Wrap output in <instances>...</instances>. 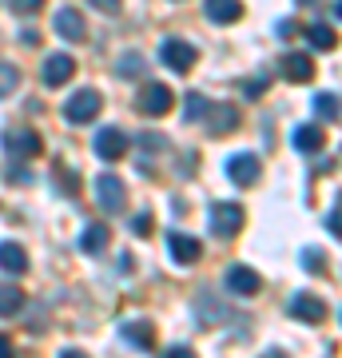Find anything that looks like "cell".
<instances>
[{
  "label": "cell",
  "instance_id": "cell-34",
  "mask_svg": "<svg viewBox=\"0 0 342 358\" xmlns=\"http://www.w3.org/2000/svg\"><path fill=\"white\" fill-rule=\"evenodd\" d=\"M164 358H195V350H191V346H171Z\"/></svg>",
  "mask_w": 342,
  "mask_h": 358
},
{
  "label": "cell",
  "instance_id": "cell-28",
  "mask_svg": "<svg viewBox=\"0 0 342 358\" xmlns=\"http://www.w3.org/2000/svg\"><path fill=\"white\" fill-rule=\"evenodd\" d=\"M8 8H13L16 16H36L40 8H44V0H8Z\"/></svg>",
  "mask_w": 342,
  "mask_h": 358
},
{
  "label": "cell",
  "instance_id": "cell-2",
  "mask_svg": "<svg viewBox=\"0 0 342 358\" xmlns=\"http://www.w3.org/2000/svg\"><path fill=\"white\" fill-rule=\"evenodd\" d=\"M207 223H211V235L231 239V235L243 227V207L231 203V199H219V203H211V211H207Z\"/></svg>",
  "mask_w": 342,
  "mask_h": 358
},
{
  "label": "cell",
  "instance_id": "cell-9",
  "mask_svg": "<svg viewBox=\"0 0 342 358\" xmlns=\"http://www.w3.org/2000/svg\"><path fill=\"white\" fill-rule=\"evenodd\" d=\"M167 251H171V259L176 263H199V255H203V243L195 239V235H183V231H171L167 235Z\"/></svg>",
  "mask_w": 342,
  "mask_h": 358
},
{
  "label": "cell",
  "instance_id": "cell-16",
  "mask_svg": "<svg viewBox=\"0 0 342 358\" xmlns=\"http://www.w3.org/2000/svg\"><path fill=\"white\" fill-rule=\"evenodd\" d=\"M227 287L235 294H259V287H263V279L255 275L251 267H243V263H235V267L227 271Z\"/></svg>",
  "mask_w": 342,
  "mask_h": 358
},
{
  "label": "cell",
  "instance_id": "cell-18",
  "mask_svg": "<svg viewBox=\"0 0 342 358\" xmlns=\"http://www.w3.org/2000/svg\"><path fill=\"white\" fill-rule=\"evenodd\" d=\"M0 271L4 275H24L28 271V255L20 243H0Z\"/></svg>",
  "mask_w": 342,
  "mask_h": 358
},
{
  "label": "cell",
  "instance_id": "cell-33",
  "mask_svg": "<svg viewBox=\"0 0 342 358\" xmlns=\"http://www.w3.org/2000/svg\"><path fill=\"white\" fill-rule=\"evenodd\" d=\"M92 8H100V13H115L120 8V0H88Z\"/></svg>",
  "mask_w": 342,
  "mask_h": 358
},
{
  "label": "cell",
  "instance_id": "cell-19",
  "mask_svg": "<svg viewBox=\"0 0 342 358\" xmlns=\"http://www.w3.org/2000/svg\"><path fill=\"white\" fill-rule=\"evenodd\" d=\"M322 143H327V136H322L318 124H299V128H294V148H299V152L315 155V152H322Z\"/></svg>",
  "mask_w": 342,
  "mask_h": 358
},
{
  "label": "cell",
  "instance_id": "cell-3",
  "mask_svg": "<svg viewBox=\"0 0 342 358\" xmlns=\"http://www.w3.org/2000/svg\"><path fill=\"white\" fill-rule=\"evenodd\" d=\"M72 76H76V60L64 56V52H52L48 60H44V68H40V80H44L48 88H60V84H68Z\"/></svg>",
  "mask_w": 342,
  "mask_h": 358
},
{
  "label": "cell",
  "instance_id": "cell-13",
  "mask_svg": "<svg viewBox=\"0 0 342 358\" xmlns=\"http://www.w3.org/2000/svg\"><path fill=\"white\" fill-rule=\"evenodd\" d=\"M203 120H207V131H211V136H227V131H235V124H239V112H235L231 103H211Z\"/></svg>",
  "mask_w": 342,
  "mask_h": 358
},
{
  "label": "cell",
  "instance_id": "cell-30",
  "mask_svg": "<svg viewBox=\"0 0 342 358\" xmlns=\"http://www.w3.org/2000/svg\"><path fill=\"white\" fill-rule=\"evenodd\" d=\"M155 227V219H152V211H140V215L131 219V231H136V235H148V231Z\"/></svg>",
  "mask_w": 342,
  "mask_h": 358
},
{
  "label": "cell",
  "instance_id": "cell-4",
  "mask_svg": "<svg viewBox=\"0 0 342 358\" xmlns=\"http://www.w3.org/2000/svg\"><path fill=\"white\" fill-rule=\"evenodd\" d=\"M96 199H100L104 211H124V203H127L124 179H115L112 171H108V176H100V179H96Z\"/></svg>",
  "mask_w": 342,
  "mask_h": 358
},
{
  "label": "cell",
  "instance_id": "cell-35",
  "mask_svg": "<svg viewBox=\"0 0 342 358\" xmlns=\"http://www.w3.org/2000/svg\"><path fill=\"white\" fill-rule=\"evenodd\" d=\"M16 350H13V338L8 334H0V358H13Z\"/></svg>",
  "mask_w": 342,
  "mask_h": 358
},
{
  "label": "cell",
  "instance_id": "cell-14",
  "mask_svg": "<svg viewBox=\"0 0 342 358\" xmlns=\"http://www.w3.org/2000/svg\"><path fill=\"white\" fill-rule=\"evenodd\" d=\"M203 13L211 24H235L243 16V4L239 0H203Z\"/></svg>",
  "mask_w": 342,
  "mask_h": 358
},
{
  "label": "cell",
  "instance_id": "cell-22",
  "mask_svg": "<svg viewBox=\"0 0 342 358\" xmlns=\"http://www.w3.org/2000/svg\"><path fill=\"white\" fill-rule=\"evenodd\" d=\"M306 40H311L318 52H330L334 44H339V36H334V28H330V24H311V28H306Z\"/></svg>",
  "mask_w": 342,
  "mask_h": 358
},
{
  "label": "cell",
  "instance_id": "cell-27",
  "mask_svg": "<svg viewBox=\"0 0 342 358\" xmlns=\"http://www.w3.org/2000/svg\"><path fill=\"white\" fill-rule=\"evenodd\" d=\"M183 103H187V108H183V115H187V120H203V115H207V108H211V103L199 96V92H191Z\"/></svg>",
  "mask_w": 342,
  "mask_h": 358
},
{
  "label": "cell",
  "instance_id": "cell-25",
  "mask_svg": "<svg viewBox=\"0 0 342 358\" xmlns=\"http://www.w3.org/2000/svg\"><path fill=\"white\" fill-rule=\"evenodd\" d=\"M115 76H124V80L143 76V56H124V60H115Z\"/></svg>",
  "mask_w": 342,
  "mask_h": 358
},
{
  "label": "cell",
  "instance_id": "cell-6",
  "mask_svg": "<svg viewBox=\"0 0 342 358\" xmlns=\"http://www.w3.org/2000/svg\"><path fill=\"white\" fill-rule=\"evenodd\" d=\"M159 60H164L171 72H191V68H195V48H191L187 40H164Z\"/></svg>",
  "mask_w": 342,
  "mask_h": 358
},
{
  "label": "cell",
  "instance_id": "cell-23",
  "mask_svg": "<svg viewBox=\"0 0 342 358\" xmlns=\"http://www.w3.org/2000/svg\"><path fill=\"white\" fill-rule=\"evenodd\" d=\"M315 112H318V120H339V115H342L339 96H330V92H318V96H315Z\"/></svg>",
  "mask_w": 342,
  "mask_h": 358
},
{
  "label": "cell",
  "instance_id": "cell-15",
  "mask_svg": "<svg viewBox=\"0 0 342 358\" xmlns=\"http://www.w3.org/2000/svg\"><path fill=\"white\" fill-rule=\"evenodd\" d=\"M283 76L294 80V84H306V80H315V60H311L306 52H291V56L283 60Z\"/></svg>",
  "mask_w": 342,
  "mask_h": 358
},
{
  "label": "cell",
  "instance_id": "cell-12",
  "mask_svg": "<svg viewBox=\"0 0 342 358\" xmlns=\"http://www.w3.org/2000/svg\"><path fill=\"white\" fill-rule=\"evenodd\" d=\"M291 315L299 322H327V303L318 299V294H294L291 299Z\"/></svg>",
  "mask_w": 342,
  "mask_h": 358
},
{
  "label": "cell",
  "instance_id": "cell-10",
  "mask_svg": "<svg viewBox=\"0 0 342 358\" xmlns=\"http://www.w3.org/2000/svg\"><path fill=\"white\" fill-rule=\"evenodd\" d=\"M92 148H96L100 159L112 164V159H120V155L127 152V136L120 128H100V131H96V140H92Z\"/></svg>",
  "mask_w": 342,
  "mask_h": 358
},
{
  "label": "cell",
  "instance_id": "cell-17",
  "mask_svg": "<svg viewBox=\"0 0 342 358\" xmlns=\"http://www.w3.org/2000/svg\"><path fill=\"white\" fill-rule=\"evenodd\" d=\"M124 343H131L136 350H152L155 346V327L152 322H143V319H136V322H124Z\"/></svg>",
  "mask_w": 342,
  "mask_h": 358
},
{
  "label": "cell",
  "instance_id": "cell-20",
  "mask_svg": "<svg viewBox=\"0 0 342 358\" xmlns=\"http://www.w3.org/2000/svg\"><path fill=\"white\" fill-rule=\"evenodd\" d=\"M108 235H112V231L104 227V223H88L84 235H80V251H84V255H100L104 247H108Z\"/></svg>",
  "mask_w": 342,
  "mask_h": 358
},
{
  "label": "cell",
  "instance_id": "cell-7",
  "mask_svg": "<svg viewBox=\"0 0 342 358\" xmlns=\"http://www.w3.org/2000/svg\"><path fill=\"white\" fill-rule=\"evenodd\" d=\"M171 108H176V92L167 88V84H148V88H143L140 112H148V115H167Z\"/></svg>",
  "mask_w": 342,
  "mask_h": 358
},
{
  "label": "cell",
  "instance_id": "cell-11",
  "mask_svg": "<svg viewBox=\"0 0 342 358\" xmlns=\"http://www.w3.org/2000/svg\"><path fill=\"white\" fill-rule=\"evenodd\" d=\"M52 28H56V36L72 40V44H76V40H84V32H88V28H84V13H80V8H72V4L52 16Z\"/></svg>",
  "mask_w": 342,
  "mask_h": 358
},
{
  "label": "cell",
  "instance_id": "cell-5",
  "mask_svg": "<svg viewBox=\"0 0 342 358\" xmlns=\"http://www.w3.org/2000/svg\"><path fill=\"white\" fill-rule=\"evenodd\" d=\"M0 143H4V152L13 155V159H32V155H40V148H44L36 131H16V128L4 131Z\"/></svg>",
  "mask_w": 342,
  "mask_h": 358
},
{
  "label": "cell",
  "instance_id": "cell-8",
  "mask_svg": "<svg viewBox=\"0 0 342 358\" xmlns=\"http://www.w3.org/2000/svg\"><path fill=\"white\" fill-rule=\"evenodd\" d=\"M227 179L239 183V187H251L255 179H259V155H251V152L231 155L227 159Z\"/></svg>",
  "mask_w": 342,
  "mask_h": 358
},
{
  "label": "cell",
  "instance_id": "cell-21",
  "mask_svg": "<svg viewBox=\"0 0 342 358\" xmlns=\"http://www.w3.org/2000/svg\"><path fill=\"white\" fill-rule=\"evenodd\" d=\"M20 310H24V294H20V287L0 282V319H13V315H20Z\"/></svg>",
  "mask_w": 342,
  "mask_h": 358
},
{
  "label": "cell",
  "instance_id": "cell-1",
  "mask_svg": "<svg viewBox=\"0 0 342 358\" xmlns=\"http://www.w3.org/2000/svg\"><path fill=\"white\" fill-rule=\"evenodd\" d=\"M100 108H104L100 92L96 88H80V92L68 96V103H64V120H68V124H92V120L100 115Z\"/></svg>",
  "mask_w": 342,
  "mask_h": 358
},
{
  "label": "cell",
  "instance_id": "cell-24",
  "mask_svg": "<svg viewBox=\"0 0 342 358\" xmlns=\"http://www.w3.org/2000/svg\"><path fill=\"white\" fill-rule=\"evenodd\" d=\"M16 84H20V72H16L8 60H0V100H4V96H13Z\"/></svg>",
  "mask_w": 342,
  "mask_h": 358
},
{
  "label": "cell",
  "instance_id": "cell-26",
  "mask_svg": "<svg viewBox=\"0 0 342 358\" xmlns=\"http://www.w3.org/2000/svg\"><path fill=\"white\" fill-rule=\"evenodd\" d=\"M303 267L311 271V275H322V271H327V251H322V247H306L303 251Z\"/></svg>",
  "mask_w": 342,
  "mask_h": 358
},
{
  "label": "cell",
  "instance_id": "cell-29",
  "mask_svg": "<svg viewBox=\"0 0 342 358\" xmlns=\"http://www.w3.org/2000/svg\"><path fill=\"white\" fill-rule=\"evenodd\" d=\"M140 143H143V152H164V148H167L159 131H143V136H140Z\"/></svg>",
  "mask_w": 342,
  "mask_h": 358
},
{
  "label": "cell",
  "instance_id": "cell-36",
  "mask_svg": "<svg viewBox=\"0 0 342 358\" xmlns=\"http://www.w3.org/2000/svg\"><path fill=\"white\" fill-rule=\"evenodd\" d=\"M60 358H88V355H84V350H64Z\"/></svg>",
  "mask_w": 342,
  "mask_h": 358
},
{
  "label": "cell",
  "instance_id": "cell-31",
  "mask_svg": "<svg viewBox=\"0 0 342 358\" xmlns=\"http://www.w3.org/2000/svg\"><path fill=\"white\" fill-rule=\"evenodd\" d=\"M8 183H32V171H24V167H13V171H8Z\"/></svg>",
  "mask_w": 342,
  "mask_h": 358
},
{
  "label": "cell",
  "instance_id": "cell-38",
  "mask_svg": "<svg viewBox=\"0 0 342 358\" xmlns=\"http://www.w3.org/2000/svg\"><path fill=\"white\" fill-rule=\"evenodd\" d=\"M299 4H303V0H299ZM306 4H311V0H306Z\"/></svg>",
  "mask_w": 342,
  "mask_h": 358
},
{
  "label": "cell",
  "instance_id": "cell-37",
  "mask_svg": "<svg viewBox=\"0 0 342 358\" xmlns=\"http://www.w3.org/2000/svg\"><path fill=\"white\" fill-rule=\"evenodd\" d=\"M334 13H339V20H342V0H334Z\"/></svg>",
  "mask_w": 342,
  "mask_h": 358
},
{
  "label": "cell",
  "instance_id": "cell-32",
  "mask_svg": "<svg viewBox=\"0 0 342 358\" xmlns=\"http://www.w3.org/2000/svg\"><path fill=\"white\" fill-rule=\"evenodd\" d=\"M263 88H266V76H259V80H251V84H247V88H243V96H263Z\"/></svg>",
  "mask_w": 342,
  "mask_h": 358
}]
</instances>
